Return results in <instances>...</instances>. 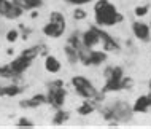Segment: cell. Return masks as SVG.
<instances>
[{
	"mask_svg": "<svg viewBox=\"0 0 151 129\" xmlns=\"http://www.w3.org/2000/svg\"><path fill=\"white\" fill-rule=\"evenodd\" d=\"M96 22L97 26H115V24L122 22V14L116 10V6L113 3H110L108 0H99L96 3Z\"/></svg>",
	"mask_w": 151,
	"mask_h": 129,
	"instance_id": "cell-1",
	"label": "cell"
},
{
	"mask_svg": "<svg viewBox=\"0 0 151 129\" xmlns=\"http://www.w3.org/2000/svg\"><path fill=\"white\" fill-rule=\"evenodd\" d=\"M102 115H104V118L107 121H111L113 124L115 123H126L132 116V108L124 100H116L111 105L102 108Z\"/></svg>",
	"mask_w": 151,
	"mask_h": 129,
	"instance_id": "cell-2",
	"label": "cell"
},
{
	"mask_svg": "<svg viewBox=\"0 0 151 129\" xmlns=\"http://www.w3.org/2000/svg\"><path fill=\"white\" fill-rule=\"evenodd\" d=\"M65 32V18L60 11H52L50 14V22L43 27V34L51 38H59Z\"/></svg>",
	"mask_w": 151,
	"mask_h": 129,
	"instance_id": "cell-3",
	"label": "cell"
},
{
	"mask_svg": "<svg viewBox=\"0 0 151 129\" xmlns=\"http://www.w3.org/2000/svg\"><path fill=\"white\" fill-rule=\"evenodd\" d=\"M72 84H73V88H75L76 94L81 96V97H84V99L94 100L97 96H99V92H97L96 88H94V84L89 81L86 76H83V75L73 76V78H72Z\"/></svg>",
	"mask_w": 151,
	"mask_h": 129,
	"instance_id": "cell-4",
	"label": "cell"
},
{
	"mask_svg": "<svg viewBox=\"0 0 151 129\" xmlns=\"http://www.w3.org/2000/svg\"><path fill=\"white\" fill-rule=\"evenodd\" d=\"M65 97H67V91L64 88L62 80H56V81L50 83V91L46 96L48 104H51L54 108H60L65 104Z\"/></svg>",
	"mask_w": 151,
	"mask_h": 129,
	"instance_id": "cell-5",
	"label": "cell"
},
{
	"mask_svg": "<svg viewBox=\"0 0 151 129\" xmlns=\"http://www.w3.org/2000/svg\"><path fill=\"white\" fill-rule=\"evenodd\" d=\"M122 68L121 67H108L105 70V84L102 88V92L110 91H121V80H122Z\"/></svg>",
	"mask_w": 151,
	"mask_h": 129,
	"instance_id": "cell-6",
	"label": "cell"
},
{
	"mask_svg": "<svg viewBox=\"0 0 151 129\" xmlns=\"http://www.w3.org/2000/svg\"><path fill=\"white\" fill-rule=\"evenodd\" d=\"M107 54L102 51H91L89 48H83L80 51V61L84 66H100L102 62H105Z\"/></svg>",
	"mask_w": 151,
	"mask_h": 129,
	"instance_id": "cell-7",
	"label": "cell"
},
{
	"mask_svg": "<svg viewBox=\"0 0 151 129\" xmlns=\"http://www.w3.org/2000/svg\"><path fill=\"white\" fill-rule=\"evenodd\" d=\"M22 11H24L22 8L18 6L13 2L3 0V2L0 3V14H2L3 18H6V19H18V18H21Z\"/></svg>",
	"mask_w": 151,
	"mask_h": 129,
	"instance_id": "cell-8",
	"label": "cell"
},
{
	"mask_svg": "<svg viewBox=\"0 0 151 129\" xmlns=\"http://www.w3.org/2000/svg\"><path fill=\"white\" fill-rule=\"evenodd\" d=\"M81 43L84 48H94L97 43H100V35H99V29L96 26H92L91 29H88L86 32L81 34Z\"/></svg>",
	"mask_w": 151,
	"mask_h": 129,
	"instance_id": "cell-9",
	"label": "cell"
},
{
	"mask_svg": "<svg viewBox=\"0 0 151 129\" xmlns=\"http://www.w3.org/2000/svg\"><path fill=\"white\" fill-rule=\"evenodd\" d=\"M97 29H99V27H97ZM99 35H100V42L104 43V50L105 51H111V53H118V51H121L119 43H118L116 38H113L110 34H107L105 30L99 29Z\"/></svg>",
	"mask_w": 151,
	"mask_h": 129,
	"instance_id": "cell-10",
	"label": "cell"
},
{
	"mask_svg": "<svg viewBox=\"0 0 151 129\" xmlns=\"http://www.w3.org/2000/svg\"><path fill=\"white\" fill-rule=\"evenodd\" d=\"M132 30H134L135 38L142 40V42H150V26L148 24L135 21L132 24Z\"/></svg>",
	"mask_w": 151,
	"mask_h": 129,
	"instance_id": "cell-11",
	"label": "cell"
},
{
	"mask_svg": "<svg viewBox=\"0 0 151 129\" xmlns=\"http://www.w3.org/2000/svg\"><path fill=\"white\" fill-rule=\"evenodd\" d=\"M30 66H32V59L26 58V56H22V54L19 56V58H16L13 62H10V67L13 68L16 74H19V75H22Z\"/></svg>",
	"mask_w": 151,
	"mask_h": 129,
	"instance_id": "cell-12",
	"label": "cell"
},
{
	"mask_svg": "<svg viewBox=\"0 0 151 129\" xmlns=\"http://www.w3.org/2000/svg\"><path fill=\"white\" fill-rule=\"evenodd\" d=\"M46 102V96H43V94H35L34 97H30V99H27V100H21V105L22 108H35V107H40V105H43V104Z\"/></svg>",
	"mask_w": 151,
	"mask_h": 129,
	"instance_id": "cell-13",
	"label": "cell"
},
{
	"mask_svg": "<svg viewBox=\"0 0 151 129\" xmlns=\"http://www.w3.org/2000/svg\"><path fill=\"white\" fill-rule=\"evenodd\" d=\"M48 53V48L45 45H37V46H30L27 48V50H22V56H26V58H30L32 61L37 58L38 54H46Z\"/></svg>",
	"mask_w": 151,
	"mask_h": 129,
	"instance_id": "cell-14",
	"label": "cell"
},
{
	"mask_svg": "<svg viewBox=\"0 0 151 129\" xmlns=\"http://www.w3.org/2000/svg\"><path fill=\"white\" fill-rule=\"evenodd\" d=\"M148 110H150L148 96H140V97H137V100L134 102L132 112H135V113H145V112H148Z\"/></svg>",
	"mask_w": 151,
	"mask_h": 129,
	"instance_id": "cell-15",
	"label": "cell"
},
{
	"mask_svg": "<svg viewBox=\"0 0 151 129\" xmlns=\"http://www.w3.org/2000/svg\"><path fill=\"white\" fill-rule=\"evenodd\" d=\"M60 61L58 58H54V56H48L46 61H45V68H46L50 74H58L60 70Z\"/></svg>",
	"mask_w": 151,
	"mask_h": 129,
	"instance_id": "cell-16",
	"label": "cell"
},
{
	"mask_svg": "<svg viewBox=\"0 0 151 129\" xmlns=\"http://www.w3.org/2000/svg\"><path fill=\"white\" fill-rule=\"evenodd\" d=\"M24 88L18 84H10V86H0V96H8V97H14V96L21 94Z\"/></svg>",
	"mask_w": 151,
	"mask_h": 129,
	"instance_id": "cell-17",
	"label": "cell"
},
{
	"mask_svg": "<svg viewBox=\"0 0 151 129\" xmlns=\"http://www.w3.org/2000/svg\"><path fill=\"white\" fill-rule=\"evenodd\" d=\"M18 6H21L22 10H35V8L42 6L43 0H11Z\"/></svg>",
	"mask_w": 151,
	"mask_h": 129,
	"instance_id": "cell-18",
	"label": "cell"
},
{
	"mask_svg": "<svg viewBox=\"0 0 151 129\" xmlns=\"http://www.w3.org/2000/svg\"><path fill=\"white\" fill-rule=\"evenodd\" d=\"M96 110V102H91V99H88L86 102H83L78 107V113L80 115H91Z\"/></svg>",
	"mask_w": 151,
	"mask_h": 129,
	"instance_id": "cell-19",
	"label": "cell"
},
{
	"mask_svg": "<svg viewBox=\"0 0 151 129\" xmlns=\"http://www.w3.org/2000/svg\"><path fill=\"white\" fill-rule=\"evenodd\" d=\"M19 74H16V72L13 70V68L10 67V64L8 66H3V67H0V78H19Z\"/></svg>",
	"mask_w": 151,
	"mask_h": 129,
	"instance_id": "cell-20",
	"label": "cell"
},
{
	"mask_svg": "<svg viewBox=\"0 0 151 129\" xmlns=\"http://www.w3.org/2000/svg\"><path fill=\"white\" fill-rule=\"evenodd\" d=\"M65 56H67V59H68V62H70V64H75V62L80 61L78 51H76L73 46H70V45L65 46Z\"/></svg>",
	"mask_w": 151,
	"mask_h": 129,
	"instance_id": "cell-21",
	"label": "cell"
},
{
	"mask_svg": "<svg viewBox=\"0 0 151 129\" xmlns=\"http://www.w3.org/2000/svg\"><path fill=\"white\" fill-rule=\"evenodd\" d=\"M68 116H70V113H68V112L58 110V113H56L54 118H52V124H64V123L68 120Z\"/></svg>",
	"mask_w": 151,
	"mask_h": 129,
	"instance_id": "cell-22",
	"label": "cell"
},
{
	"mask_svg": "<svg viewBox=\"0 0 151 129\" xmlns=\"http://www.w3.org/2000/svg\"><path fill=\"white\" fill-rule=\"evenodd\" d=\"M134 88V80L130 78V76H122L121 80V89H132Z\"/></svg>",
	"mask_w": 151,
	"mask_h": 129,
	"instance_id": "cell-23",
	"label": "cell"
},
{
	"mask_svg": "<svg viewBox=\"0 0 151 129\" xmlns=\"http://www.w3.org/2000/svg\"><path fill=\"white\" fill-rule=\"evenodd\" d=\"M148 10H150L148 5H140V6H137V8H135V16H138V18L146 16V14H148Z\"/></svg>",
	"mask_w": 151,
	"mask_h": 129,
	"instance_id": "cell-24",
	"label": "cell"
},
{
	"mask_svg": "<svg viewBox=\"0 0 151 129\" xmlns=\"http://www.w3.org/2000/svg\"><path fill=\"white\" fill-rule=\"evenodd\" d=\"M88 16V13L83 10V8H76L75 11H73V18L76 19V21H81V19H84Z\"/></svg>",
	"mask_w": 151,
	"mask_h": 129,
	"instance_id": "cell-25",
	"label": "cell"
},
{
	"mask_svg": "<svg viewBox=\"0 0 151 129\" xmlns=\"http://www.w3.org/2000/svg\"><path fill=\"white\" fill-rule=\"evenodd\" d=\"M18 38H19V32L16 30V29L10 30V32H8V34H6V40H8V42H10V43H14V42H16V40H18Z\"/></svg>",
	"mask_w": 151,
	"mask_h": 129,
	"instance_id": "cell-26",
	"label": "cell"
},
{
	"mask_svg": "<svg viewBox=\"0 0 151 129\" xmlns=\"http://www.w3.org/2000/svg\"><path fill=\"white\" fill-rule=\"evenodd\" d=\"M18 126H34V123H32L30 120H27V118H21L18 121Z\"/></svg>",
	"mask_w": 151,
	"mask_h": 129,
	"instance_id": "cell-27",
	"label": "cell"
},
{
	"mask_svg": "<svg viewBox=\"0 0 151 129\" xmlns=\"http://www.w3.org/2000/svg\"><path fill=\"white\" fill-rule=\"evenodd\" d=\"M19 29L22 30V38L27 40V37H29V34H30V30L26 29V26H24V24H19Z\"/></svg>",
	"mask_w": 151,
	"mask_h": 129,
	"instance_id": "cell-28",
	"label": "cell"
},
{
	"mask_svg": "<svg viewBox=\"0 0 151 129\" xmlns=\"http://www.w3.org/2000/svg\"><path fill=\"white\" fill-rule=\"evenodd\" d=\"M91 0H68V3H75V5H84V3H89Z\"/></svg>",
	"mask_w": 151,
	"mask_h": 129,
	"instance_id": "cell-29",
	"label": "cell"
},
{
	"mask_svg": "<svg viewBox=\"0 0 151 129\" xmlns=\"http://www.w3.org/2000/svg\"><path fill=\"white\" fill-rule=\"evenodd\" d=\"M148 100H150V108H151V94L148 96Z\"/></svg>",
	"mask_w": 151,
	"mask_h": 129,
	"instance_id": "cell-30",
	"label": "cell"
},
{
	"mask_svg": "<svg viewBox=\"0 0 151 129\" xmlns=\"http://www.w3.org/2000/svg\"><path fill=\"white\" fill-rule=\"evenodd\" d=\"M150 91H151V80H150Z\"/></svg>",
	"mask_w": 151,
	"mask_h": 129,
	"instance_id": "cell-31",
	"label": "cell"
},
{
	"mask_svg": "<svg viewBox=\"0 0 151 129\" xmlns=\"http://www.w3.org/2000/svg\"><path fill=\"white\" fill-rule=\"evenodd\" d=\"M2 2H3V0H0V3H2Z\"/></svg>",
	"mask_w": 151,
	"mask_h": 129,
	"instance_id": "cell-32",
	"label": "cell"
}]
</instances>
